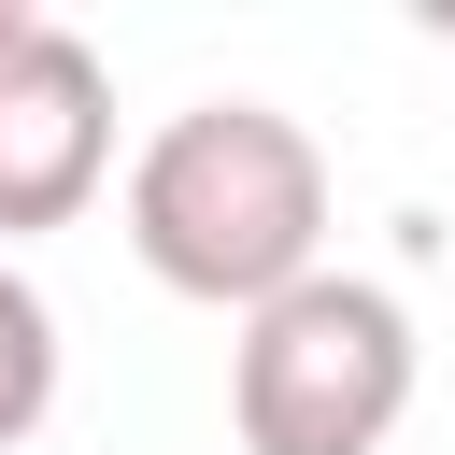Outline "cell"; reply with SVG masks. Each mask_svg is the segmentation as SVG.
I'll return each instance as SVG.
<instances>
[{
	"label": "cell",
	"mask_w": 455,
	"mask_h": 455,
	"mask_svg": "<svg viewBox=\"0 0 455 455\" xmlns=\"http://www.w3.org/2000/svg\"><path fill=\"white\" fill-rule=\"evenodd\" d=\"M128 256L171 299L270 313L327 270V156L270 100H185L128 156Z\"/></svg>",
	"instance_id": "6da1fadb"
},
{
	"label": "cell",
	"mask_w": 455,
	"mask_h": 455,
	"mask_svg": "<svg viewBox=\"0 0 455 455\" xmlns=\"http://www.w3.org/2000/svg\"><path fill=\"white\" fill-rule=\"evenodd\" d=\"M412 412V313L355 270H313L299 299L242 313L228 355V427L242 455H384Z\"/></svg>",
	"instance_id": "7a4b0ae2"
},
{
	"label": "cell",
	"mask_w": 455,
	"mask_h": 455,
	"mask_svg": "<svg viewBox=\"0 0 455 455\" xmlns=\"http://www.w3.org/2000/svg\"><path fill=\"white\" fill-rule=\"evenodd\" d=\"M114 171V71L85 28H28L0 57V228H71Z\"/></svg>",
	"instance_id": "3957f363"
},
{
	"label": "cell",
	"mask_w": 455,
	"mask_h": 455,
	"mask_svg": "<svg viewBox=\"0 0 455 455\" xmlns=\"http://www.w3.org/2000/svg\"><path fill=\"white\" fill-rule=\"evenodd\" d=\"M43 412H57V313H43L28 270H0V455H14Z\"/></svg>",
	"instance_id": "277c9868"
},
{
	"label": "cell",
	"mask_w": 455,
	"mask_h": 455,
	"mask_svg": "<svg viewBox=\"0 0 455 455\" xmlns=\"http://www.w3.org/2000/svg\"><path fill=\"white\" fill-rule=\"evenodd\" d=\"M28 28H43V14H28V0H0V57H14V43H28Z\"/></svg>",
	"instance_id": "5b68a950"
}]
</instances>
